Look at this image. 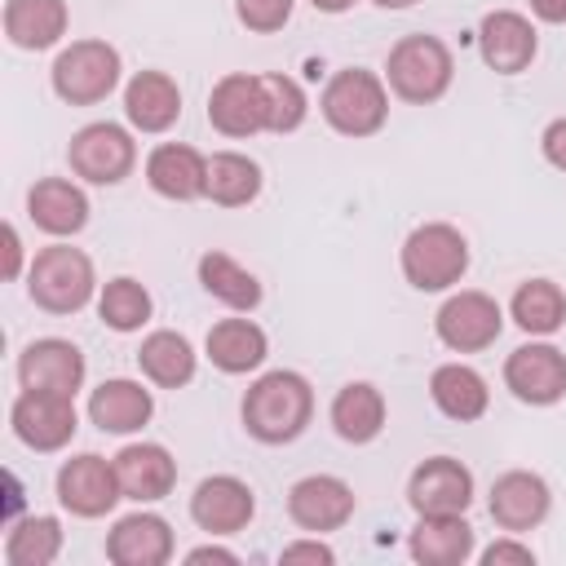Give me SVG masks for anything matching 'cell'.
<instances>
[{"instance_id": "obj_1", "label": "cell", "mask_w": 566, "mask_h": 566, "mask_svg": "<svg viewBox=\"0 0 566 566\" xmlns=\"http://www.w3.org/2000/svg\"><path fill=\"white\" fill-rule=\"evenodd\" d=\"M243 429L265 442V447H283V442H296L314 416V389L301 371H265L248 385L243 394Z\"/></svg>"}, {"instance_id": "obj_2", "label": "cell", "mask_w": 566, "mask_h": 566, "mask_svg": "<svg viewBox=\"0 0 566 566\" xmlns=\"http://www.w3.org/2000/svg\"><path fill=\"white\" fill-rule=\"evenodd\" d=\"M455 57L438 35H402L385 57V84L411 106H429L451 88Z\"/></svg>"}, {"instance_id": "obj_3", "label": "cell", "mask_w": 566, "mask_h": 566, "mask_svg": "<svg viewBox=\"0 0 566 566\" xmlns=\"http://www.w3.org/2000/svg\"><path fill=\"white\" fill-rule=\"evenodd\" d=\"M318 111L340 137H371L389 119V88L376 71L345 66L323 84Z\"/></svg>"}, {"instance_id": "obj_4", "label": "cell", "mask_w": 566, "mask_h": 566, "mask_svg": "<svg viewBox=\"0 0 566 566\" xmlns=\"http://www.w3.org/2000/svg\"><path fill=\"white\" fill-rule=\"evenodd\" d=\"M93 287H97L93 261H88V252H80L71 243L40 248L27 270V296L44 314H80L93 301Z\"/></svg>"}, {"instance_id": "obj_5", "label": "cell", "mask_w": 566, "mask_h": 566, "mask_svg": "<svg viewBox=\"0 0 566 566\" xmlns=\"http://www.w3.org/2000/svg\"><path fill=\"white\" fill-rule=\"evenodd\" d=\"M402 279L416 292H447L469 270V239L447 221H424L402 243Z\"/></svg>"}, {"instance_id": "obj_6", "label": "cell", "mask_w": 566, "mask_h": 566, "mask_svg": "<svg viewBox=\"0 0 566 566\" xmlns=\"http://www.w3.org/2000/svg\"><path fill=\"white\" fill-rule=\"evenodd\" d=\"M53 93L71 106H93L106 102L119 84V49L106 40H71L53 57Z\"/></svg>"}, {"instance_id": "obj_7", "label": "cell", "mask_w": 566, "mask_h": 566, "mask_svg": "<svg viewBox=\"0 0 566 566\" xmlns=\"http://www.w3.org/2000/svg\"><path fill=\"white\" fill-rule=\"evenodd\" d=\"M66 164H71L75 177H84L93 186H119L137 164V142L128 137V128H119L111 119H97V124H84L71 137Z\"/></svg>"}, {"instance_id": "obj_8", "label": "cell", "mask_w": 566, "mask_h": 566, "mask_svg": "<svg viewBox=\"0 0 566 566\" xmlns=\"http://www.w3.org/2000/svg\"><path fill=\"white\" fill-rule=\"evenodd\" d=\"M433 332L447 349L455 354H478V349H491L504 332V310L495 305V296L478 292V287H464L455 296L442 301V310L433 314Z\"/></svg>"}, {"instance_id": "obj_9", "label": "cell", "mask_w": 566, "mask_h": 566, "mask_svg": "<svg viewBox=\"0 0 566 566\" xmlns=\"http://www.w3.org/2000/svg\"><path fill=\"white\" fill-rule=\"evenodd\" d=\"M9 424L22 447L31 451H62L80 420H75V398L71 394H49V389H22L9 407Z\"/></svg>"}, {"instance_id": "obj_10", "label": "cell", "mask_w": 566, "mask_h": 566, "mask_svg": "<svg viewBox=\"0 0 566 566\" xmlns=\"http://www.w3.org/2000/svg\"><path fill=\"white\" fill-rule=\"evenodd\" d=\"M208 124L221 137H252V133H270V102H265V84L261 75L248 71H230L212 84L208 93Z\"/></svg>"}, {"instance_id": "obj_11", "label": "cell", "mask_w": 566, "mask_h": 566, "mask_svg": "<svg viewBox=\"0 0 566 566\" xmlns=\"http://www.w3.org/2000/svg\"><path fill=\"white\" fill-rule=\"evenodd\" d=\"M119 500H124V491H119L115 460H102V455L84 451V455H71L57 469V504L66 513H75V517H106Z\"/></svg>"}, {"instance_id": "obj_12", "label": "cell", "mask_w": 566, "mask_h": 566, "mask_svg": "<svg viewBox=\"0 0 566 566\" xmlns=\"http://www.w3.org/2000/svg\"><path fill=\"white\" fill-rule=\"evenodd\" d=\"M504 385L513 389L517 402L553 407L557 398H566V354L557 345H544V340L517 345L504 358Z\"/></svg>"}, {"instance_id": "obj_13", "label": "cell", "mask_w": 566, "mask_h": 566, "mask_svg": "<svg viewBox=\"0 0 566 566\" xmlns=\"http://www.w3.org/2000/svg\"><path fill=\"white\" fill-rule=\"evenodd\" d=\"M287 517L310 531V535H323V531H340L349 517H354V486L336 473H310L301 482H292L287 491Z\"/></svg>"}, {"instance_id": "obj_14", "label": "cell", "mask_w": 566, "mask_h": 566, "mask_svg": "<svg viewBox=\"0 0 566 566\" xmlns=\"http://www.w3.org/2000/svg\"><path fill=\"white\" fill-rule=\"evenodd\" d=\"M407 504L416 513H464L473 504V473L451 455H429L407 478Z\"/></svg>"}, {"instance_id": "obj_15", "label": "cell", "mask_w": 566, "mask_h": 566, "mask_svg": "<svg viewBox=\"0 0 566 566\" xmlns=\"http://www.w3.org/2000/svg\"><path fill=\"white\" fill-rule=\"evenodd\" d=\"M84 354L75 340H62V336H44V340H31L22 354H18V385L22 389H49V394H71L84 385Z\"/></svg>"}, {"instance_id": "obj_16", "label": "cell", "mask_w": 566, "mask_h": 566, "mask_svg": "<svg viewBox=\"0 0 566 566\" xmlns=\"http://www.w3.org/2000/svg\"><path fill=\"white\" fill-rule=\"evenodd\" d=\"M548 509H553V491L531 469H509V473H500L491 482V517L509 535L535 531L548 517Z\"/></svg>"}, {"instance_id": "obj_17", "label": "cell", "mask_w": 566, "mask_h": 566, "mask_svg": "<svg viewBox=\"0 0 566 566\" xmlns=\"http://www.w3.org/2000/svg\"><path fill=\"white\" fill-rule=\"evenodd\" d=\"M252 513H256L252 486L243 478H234V473H212L190 495V517L208 535H234V531H243L252 522Z\"/></svg>"}, {"instance_id": "obj_18", "label": "cell", "mask_w": 566, "mask_h": 566, "mask_svg": "<svg viewBox=\"0 0 566 566\" xmlns=\"http://www.w3.org/2000/svg\"><path fill=\"white\" fill-rule=\"evenodd\" d=\"M478 49L495 75H517L535 62L539 40H535L531 18H522L517 9H491L478 27Z\"/></svg>"}, {"instance_id": "obj_19", "label": "cell", "mask_w": 566, "mask_h": 566, "mask_svg": "<svg viewBox=\"0 0 566 566\" xmlns=\"http://www.w3.org/2000/svg\"><path fill=\"white\" fill-rule=\"evenodd\" d=\"M146 181L155 195L190 203V199L208 195V159L186 142H164L146 155Z\"/></svg>"}, {"instance_id": "obj_20", "label": "cell", "mask_w": 566, "mask_h": 566, "mask_svg": "<svg viewBox=\"0 0 566 566\" xmlns=\"http://www.w3.org/2000/svg\"><path fill=\"white\" fill-rule=\"evenodd\" d=\"M115 473H119L124 500H137V504L164 500L177 486V460L159 442H128L115 455Z\"/></svg>"}, {"instance_id": "obj_21", "label": "cell", "mask_w": 566, "mask_h": 566, "mask_svg": "<svg viewBox=\"0 0 566 566\" xmlns=\"http://www.w3.org/2000/svg\"><path fill=\"white\" fill-rule=\"evenodd\" d=\"M106 557L115 566H164L172 557V526L159 513H128L111 526Z\"/></svg>"}, {"instance_id": "obj_22", "label": "cell", "mask_w": 566, "mask_h": 566, "mask_svg": "<svg viewBox=\"0 0 566 566\" xmlns=\"http://www.w3.org/2000/svg\"><path fill=\"white\" fill-rule=\"evenodd\" d=\"M27 217L53 239L80 234L88 226V195L66 177H40L27 190Z\"/></svg>"}, {"instance_id": "obj_23", "label": "cell", "mask_w": 566, "mask_h": 566, "mask_svg": "<svg viewBox=\"0 0 566 566\" xmlns=\"http://www.w3.org/2000/svg\"><path fill=\"white\" fill-rule=\"evenodd\" d=\"M155 416V398L142 380H102L88 398V420L102 429V433H137L146 420Z\"/></svg>"}, {"instance_id": "obj_24", "label": "cell", "mask_w": 566, "mask_h": 566, "mask_svg": "<svg viewBox=\"0 0 566 566\" xmlns=\"http://www.w3.org/2000/svg\"><path fill=\"white\" fill-rule=\"evenodd\" d=\"M407 548L420 566H460L473 557V526L464 513H420Z\"/></svg>"}, {"instance_id": "obj_25", "label": "cell", "mask_w": 566, "mask_h": 566, "mask_svg": "<svg viewBox=\"0 0 566 566\" xmlns=\"http://www.w3.org/2000/svg\"><path fill=\"white\" fill-rule=\"evenodd\" d=\"M124 115L142 133H164L181 115V88L164 71H137L124 88Z\"/></svg>"}, {"instance_id": "obj_26", "label": "cell", "mask_w": 566, "mask_h": 566, "mask_svg": "<svg viewBox=\"0 0 566 566\" xmlns=\"http://www.w3.org/2000/svg\"><path fill=\"white\" fill-rule=\"evenodd\" d=\"M208 358L217 371L226 376H243V371H256L270 354V340L265 332L252 323V318H221L208 327V340H203Z\"/></svg>"}, {"instance_id": "obj_27", "label": "cell", "mask_w": 566, "mask_h": 566, "mask_svg": "<svg viewBox=\"0 0 566 566\" xmlns=\"http://www.w3.org/2000/svg\"><path fill=\"white\" fill-rule=\"evenodd\" d=\"M66 0H9L4 4V35L13 49H27V53H40V49H53L62 35H66Z\"/></svg>"}, {"instance_id": "obj_28", "label": "cell", "mask_w": 566, "mask_h": 566, "mask_svg": "<svg viewBox=\"0 0 566 566\" xmlns=\"http://www.w3.org/2000/svg\"><path fill=\"white\" fill-rule=\"evenodd\" d=\"M429 394H433V407L447 416V420H478L491 402V389L486 380L469 367V363H442L433 376H429Z\"/></svg>"}, {"instance_id": "obj_29", "label": "cell", "mask_w": 566, "mask_h": 566, "mask_svg": "<svg viewBox=\"0 0 566 566\" xmlns=\"http://www.w3.org/2000/svg\"><path fill=\"white\" fill-rule=\"evenodd\" d=\"M137 367H142V376H146L150 385H159V389H181V385L195 380V349H190V340H186L181 332L159 327V332H150V336L142 340Z\"/></svg>"}, {"instance_id": "obj_30", "label": "cell", "mask_w": 566, "mask_h": 566, "mask_svg": "<svg viewBox=\"0 0 566 566\" xmlns=\"http://www.w3.org/2000/svg\"><path fill=\"white\" fill-rule=\"evenodd\" d=\"M332 429L345 442H354V447L380 438V429H385V398H380V389L367 385V380H349L332 398Z\"/></svg>"}, {"instance_id": "obj_31", "label": "cell", "mask_w": 566, "mask_h": 566, "mask_svg": "<svg viewBox=\"0 0 566 566\" xmlns=\"http://www.w3.org/2000/svg\"><path fill=\"white\" fill-rule=\"evenodd\" d=\"M199 283L208 296H217L221 305L239 310V314H252L261 305V283L252 270H243L230 252H203L199 256Z\"/></svg>"}, {"instance_id": "obj_32", "label": "cell", "mask_w": 566, "mask_h": 566, "mask_svg": "<svg viewBox=\"0 0 566 566\" xmlns=\"http://www.w3.org/2000/svg\"><path fill=\"white\" fill-rule=\"evenodd\" d=\"M261 195V168L239 150H217L208 159V199L221 208H243Z\"/></svg>"}, {"instance_id": "obj_33", "label": "cell", "mask_w": 566, "mask_h": 566, "mask_svg": "<svg viewBox=\"0 0 566 566\" xmlns=\"http://www.w3.org/2000/svg\"><path fill=\"white\" fill-rule=\"evenodd\" d=\"M513 323L531 336H553L562 323H566V296L553 279H526L517 292H513Z\"/></svg>"}, {"instance_id": "obj_34", "label": "cell", "mask_w": 566, "mask_h": 566, "mask_svg": "<svg viewBox=\"0 0 566 566\" xmlns=\"http://www.w3.org/2000/svg\"><path fill=\"white\" fill-rule=\"evenodd\" d=\"M62 553V522L57 517H22L4 535V562L9 566H49Z\"/></svg>"}, {"instance_id": "obj_35", "label": "cell", "mask_w": 566, "mask_h": 566, "mask_svg": "<svg viewBox=\"0 0 566 566\" xmlns=\"http://www.w3.org/2000/svg\"><path fill=\"white\" fill-rule=\"evenodd\" d=\"M97 314H102V323H106L111 332H137V327L150 318V292H146L137 279L119 274V279H111V283L102 287Z\"/></svg>"}, {"instance_id": "obj_36", "label": "cell", "mask_w": 566, "mask_h": 566, "mask_svg": "<svg viewBox=\"0 0 566 566\" xmlns=\"http://www.w3.org/2000/svg\"><path fill=\"white\" fill-rule=\"evenodd\" d=\"M261 84H265V102H270V133H296L305 124V111H310L301 84L283 71L261 75Z\"/></svg>"}, {"instance_id": "obj_37", "label": "cell", "mask_w": 566, "mask_h": 566, "mask_svg": "<svg viewBox=\"0 0 566 566\" xmlns=\"http://www.w3.org/2000/svg\"><path fill=\"white\" fill-rule=\"evenodd\" d=\"M292 4H296V0H234V18H239L248 31L270 35V31H283V27H287Z\"/></svg>"}, {"instance_id": "obj_38", "label": "cell", "mask_w": 566, "mask_h": 566, "mask_svg": "<svg viewBox=\"0 0 566 566\" xmlns=\"http://www.w3.org/2000/svg\"><path fill=\"white\" fill-rule=\"evenodd\" d=\"M535 566V553L531 544H517V539H495L486 553H482V566Z\"/></svg>"}, {"instance_id": "obj_39", "label": "cell", "mask_w": 566, "mask_h": 566, "mask_svg": "<svg viewBox=\"0 0 566 566\" xmlns=\"http://www.w3.org/2000/svg\"><path fill=\"white\" fill-rule=\"evenodd\" d=\"M279 557H283V562H318V566H332V562H336V553H332L323 539H296V544H283Z\"/></svg>"}, {"instance_id": "obj_40", "label": "cell", "mask_w": 566, "mask_h": 566, "mask_svg": "<svg viewBox=\"0 0 566 566\" xmlns=\"http://www.w3.org/2000/svg\"><path fill=\"white\" fill-rule=\"evenodd\" d=\"M539 150H544V159H548L553 168H562V172H566V115H562V119H553V124L544 128Z\"/></svg>"}, {"instance_id": "obj_41", "label": "cell", "mask_w": 566, "mask_h": 566, "mask_svg": "<svg viewBox=\"0 0 566 566\" xmlns=\"http://www.w3.org/2000/svg\"><path fill=\"white\" fill-rule=\"evenodd\" d=\"M22 274V239H18V226H4V279H18Z\"/></svg>"}, {"instance_id": "obj_42", "label": "cell", "mask_w": 566, "mask_h": 566, "mask_svg": "<svg viewBox=\"0 0 566 566\" xmlns=\"http://www.w3.org/2000/svg\"><path fill=\"white\" fill-rule=\"evenodd\" d=\"M186 562H190V566H199V562H221V566H234L239 557H234L230 548H221V544H199V548H190V553H186Z\"/></svg>"}, {"instance_id": "obj_43", "label": "cell", "mask_w": 566, "mask_h": 566, "mask_svg": "<svg viewBox=\"0 0 566 566\" xmlns=\"http://www.w3.org/2000/svg\"><path fill=\"white\" fill-rule=\"evenodd\" d=\"M531 13L539 18V22H566V0H531Z\"/></svg>"}, {"instance_id": "obj_44", "label": "cell", "mask_w": 566, "mask_h": 566, "mask_svg": "<svg viewBox=\"0 0 566 566\" xmlns=\"http://www.w3.org/2000/svg\"><path fill=\"white\" fill-rule=\"evenodd\" d=\"M318 13H345V9H354V0H310Z\"/></svg>"}, {"instance_id": "obj_45", "label": "cell", "mask_w": 566, "mask_h": 566, "mask_svg": "<svg viewBox=\"0 0 566 566\" xmlns=\"http://www.w3.org/2000/svg\"><path fill=\"white\" fill-rule=\"evenodd\" d=\"M371 4H380V9H411L416 0H371Z\"/></svg>"}]
</instances>
